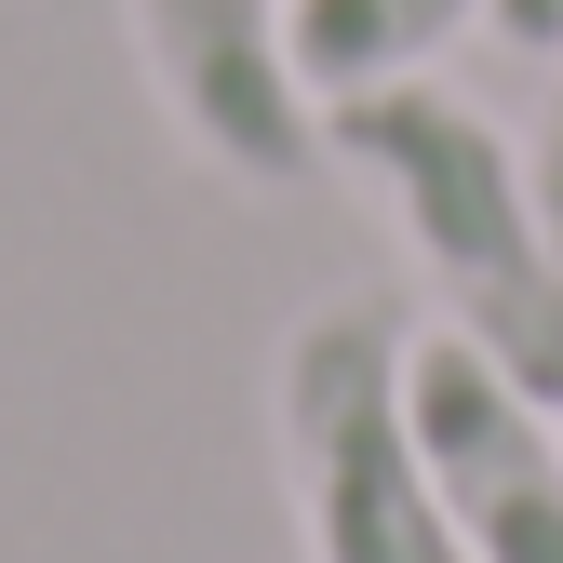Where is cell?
<instances>
[{
	"instance_id": "obj_1",
	"label": "cell",
	"mask_w": 563,
	"mask_h": 563,
	"mask_svg": "<svg viewBox=\"0 0 563 563\" xmlns=\"http://www.w3.org/2000/svg\"><path fill=\"white\" fill-rule=\"evenodd\" d=\"M322 162L363 175L376 216L416 242V282H430L443 335L497 349L537 402H563V242L537 216V162L510 134L416 67V81L322 95Z\"/></svg>"
},
{
	"instance_id": "obj_5",
	"label": "cell",
	"mask_w": 563,
	"mask_h": 563,
	"mask_svg": "<svg viewBox=\"0 0 563 563\" xmlns=\"http://www.w3.org/2000/svg\"><path fill=\"white\" fill-rule=\"evenodd\" d=\"M497 0H296V67L309 95H363V81H416L430 54H456Z\"/></svg>"
},
{
	"instance_id": "obj_3",
	"label": "cell",
	"mask_w": 563,
	"mask_h": 563,
	"mask_svg": "<svg viewBox=\"0 0 563 563\" xmlns=\"http://www.w3.org/2000/svg\"><path fill=\"white\" fill-rule=\"evenodd\" d=\"M134 67L162 121L229 188H309L322 175V95L296 67V0H121Z\"/></svg>"
},
{
	"instance_id": "obj_7",
	"label": "cell",
	"mask_w": 563,
	"mask_h": 563,
	"mask_svg": "<svg viewBox=\"0 0 563 563\" xmlns=\"http://www.w3.org/2000/svg\"><path fill=\"white\" fill-rule=\"evenodd\" d=\"M483 27H497L510 54H550V67H563V0H497Z\"/></svg>"
},
{
	"instance_id": "obj_6",
	"label": "cell",
	"mask_w": 563,
	"mask_h": 563,
	"mask_svg": "<svg viewBox=\"0 0 563 563\" xmlns=\"http://www.w3.org/2000/svg\"><path fill=\"white\" fill-rule=\"evenodd\" d=\"M523 162H537V216H550V242H563V67H550V108H537V134H523Z\"/></svg>"
},
{
	"instance_id": "obj_4",
	"label": "cell",
	"mask_w": 563,
	"mask_h": 563,
	"mask_svg": "<svg viewBox=\"0 0 563 563\" xmlns=\"http://www.w3.org/2000/svg\"><path fill=\"white\" fill-rule=\"evenodd\" d=\"M402 402H416V456H430L470 563H563V402H537L497 349L443 322H416Z\"/></svg>"
},
{
	"instance_id": "obj_2",
	"label": "cell",
	"mask_w": 563,
	"mask_h": 563,
	"mask_svg": "<svg viewBox=\"0 0 563 563\" xmlns=\"http://www.w3.org/2000/svg\"><path fill=\"white\" fill-rule=\"evenodd\" d=\"M402 349L416 322L389 296H322L268 363V443H282V497H296L309 563H470L430 456H416Z\"/></svg>"
}]
</instances>
